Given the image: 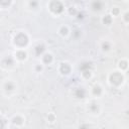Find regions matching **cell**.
Returning <instances> with one entry per match:
<instances>
[{"instance_id": "1", "label": "cell", "mask_w": 129, "mask_h": 129, "mask_svg": "<svg viewBox=\"0 0 129 129\" xmlns=\"http://www.w3.org/2000/svg\"><path fill=\"white\" fill-rule=\"evenodd\" d=\"M15 42H16L18 45H24V44H26L27 43V37H26V35L25 34H23V33H20V34H18L16 37H15Z\"/></svg>"}, {"instance_id": "2", "label": "cell", "mask_w": 129, "mask_h": 129, "mask_svg": "<svg viewBox=\"0 0 129 129\" xmlns=\"http://www.w3.org/2000/svg\"><path fill=\"white\" fill-rule=\"evenodd\" d=\"M110 80H111V82H112V84H114V85H119L120 83L122 82V76H121L120 74H118V73H115V74L111 75Z\"/></svg>"}, {"instance_id": "3", "label": "cell", "mask_w": 129, "mask_h": 129, "mask_svg": "<svg viewBox=\"0 0 129 129\" xmlns=\"http://www.w3.org/2000/svg\"><path fill=\"white\" fill-rule=\"evenodd\" d=\"M50 8H51V10L54 12L59 13V12H60L63 10V5L59 1H54V2H51V4H50Z\"/></svg>"}, {"instance_id": "4", "label": "cell", "mask_w": 129, "mask_h": 129, "mask_svg": "<svg viewBox=\"0 0 129 129\" xmlns=\"http://www.w3.org/2000/svg\"><path fill=\"white\" fill-rule=\"evenodd\" d=\"M60 71H62V73H64V74H68L70 72V67L67 64H64V65H62V67H60Z\"/></svg>"}, {"instance_id": "5", "label": "cell", "mask_w": 129, "mask_h": 129, "mask_svg": "<svg viewBox=\"0 0 129 129\" xmlns=\"http://www.w3.org/2000/svg\"><path fill=\"white\" fill-rule=\"evenodd\" d=\"M76 95H77L78 97H80V98H83V97H84V91L81 90V89H79L77 92H76Z\"/></svg>"}, {"instance_id": "6", "label": "cell", "mask_w": 129, "mask_h": 129, "mask_svg": "<svg viewBox=\"0 0 129 129\" xmlns=\"http://www.w3.org/2000/svg\"><path fill=\"white\" fill-rule=\"evenodd\" d=\"M17 56H18V58H19V59H24L26 55H25V52H18Z\"/></svg>"}, {"instance_id": "7", "label": "cell", "mask_w": 129, "mask_h": 129, "mask_svg": "<svg viewBox=\"0 0 129 129\" xmlns=\"http://www.w3.org/2000/svg\"><path fill=\"white\" fill-rule=\"evenodd\" d=\"M89 68H90V64H84V65H83V66L81 67V69H82L83 71H84L85 69H89Z\"/></svg>"}, {"instance_id": "8", "label": "cell", "mask_w": 129, "mask_h": 129, "mask_svg": "<svg viewBox=\"0 0 129 129\" xmlns=\"http://www.w3.org/2000/svg\"><path fill=\"white\" fill-rule=\"evenodd\" d=\"M50 60H51V57L50 56H45V58H44V62L45 63L50 62Z\"/></svg>"}, {"instance_id": "9", "label": "cell", "mask_w": 129, "mask_h": 129, "mask_svg": "<svg viewBox=\"0 0 129 129\" xmlns=\"http://www.w3.org/2000/svg\"><path fill=\"white\" fill-rule=\"evenodd\" d=\"M110 21H111V18H110V16H106V17L104 18V22H106V23H109Z\"/></svg>"}, {"instance_id": "10", "label": "cell", "mask_w": 129, "mask_h": 129, "mask_svg": "<svg viewBox=\"0 0 129 129\" xmlns=\"http://www.w3.org/2000/svg\"><path fill=\"white\" fill-rule=\"evenodd\" d=\"M94 93H95V94H100V88H95Z\"/></svg>"}, {"instance_id": "11", "label": "cell", "mask_w": 129, "mask_h": 129, "mask_svg": "<svg viewBox=\"0 0 129 129\" xmlns=\"http://www.w3.org/2000/svg\"><path fill=\"white\" fill-rule=\"evenodd\" d=\"M3 127H4V124H3V121L0 119V129H3Z\"/></svg>"}]
</instances>
